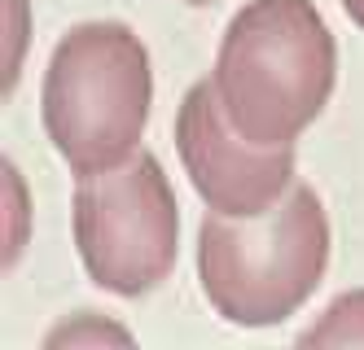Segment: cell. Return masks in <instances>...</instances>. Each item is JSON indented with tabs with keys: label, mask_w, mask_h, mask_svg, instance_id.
Segmentation results:
<instances>
[{
	"label": "cell",
	"mask_w": 364,
	"mask_h": 350,
	"mask_svg": "<svg viewBox=\"0 0 364 350\" xmlns=\"http://www.w3.org/2000/svg\"><path fill=\"white\" fill-rule=\"evenodd\" d=\"M333 35L311 0H250L228 22L215 88L255 145H294L333 92Z\"/></svg>",
	"instance_id": "6da1fadb"
},
{
	"label": "cell",
	"mask_w": 364,
	"mask_h": 350,
	"mask_svg": "<svg viewBox=\"0 0 364 350\" xmlns=\"http://www.w3.org/2000/svg\"><path fill=\"white\" fill-rule=\"evenodd\" d=\"M329 263V224L311 188H290L264 214H206L198 276L224 319L246 329L281 324L299 311Z\"/></svg>",
	"instance_id": "7a4b0ae2"
},
{
	"label": "cell",
	"mask_w": 364,
	"mask_h": 350,
	"mask_svg": "<svg viewBox=\"0 0 364 350\" xmlns=\"http://www.w3.org/2000/svg\"><path fill=\"white\" fill-rule=\"evenodd\" d=\"M149 53L123 22H84L62 35L44 75V131L75 175L136 153L149 119Z\"/></svg>",
	"instance_id": "3957f363"
},
{
	"label": "cell",
	"mask_w": 364,
	"mask_h": 350,
	"mask_svg": "<svg viewBox=\"0 0 364 350\" xmlns=\"http://www.w3.org/2000/svg\"><path fill=\"white\" fill-rule=\"evenodd\" d=\"M75 246L88 276L123 298L149 293L176 267L180 210L154 153L80 175L75 184Z\"/></svg>",
	"instance_id": "277c9868"
},
{
	"label": "cell",
	"mask_w": 364,
	"mask_h": 350,
	"mask_svg": "<svg viewBox=\"0 0 364 350\" xmlns=\"http://www.w3.org/2000/svg\"><path fill=\"white\" fill-rule=\"evenodd\" d=\"M176 149L202 202L220 214L272 210L294 175V145H255L228 123L215 79L198 84L176 114Z\"/></svg>",
	"instance_id": "5b68a950"
},
{
	"label": "cell",
	"mask_w": 364,
	"mask_h": 350,
	"mask_svg": "<svg viewBox=\"0 0 364 350\" xmlns=\"http://www.w3.org/2000/svg\"><path fill=\"white\" fill-rule=\"evenodd\" d=\"M299 341L303 346H364V289L343 293V298L316 319V329H307Z\"/></svg>",
	"instance_id": "8992f818"
},
{
	"label": "cell",
	"mask_w": 364,
	"mask_h": 350,
	"mask_svg": "<svg viewBox=\"0 0 364 350\" xmlns=\"http://www.w3.org/2000/svg\"><path fill=\"white\" fill-rule=\"evenodd\" d=\"M343 9H347V18L355 26H364V0H343Z\"/></svg>",
	"instance_id": "52a82bcc"
},
{
	"label": "cell",
	"mask_w": 364,
	"mask_h": 350,
	"mask_svg": "<svg viewBox=\"0 0 364 350\" xmlns=\"http://www.w3.org/2000/svg\"><path fill=\"white\" fill-rule=\"evenodd\" d=\"M185 5H206V0H185Z\"/></svg>",
	"instance_id": "ba28073f"
}]
</instances>
